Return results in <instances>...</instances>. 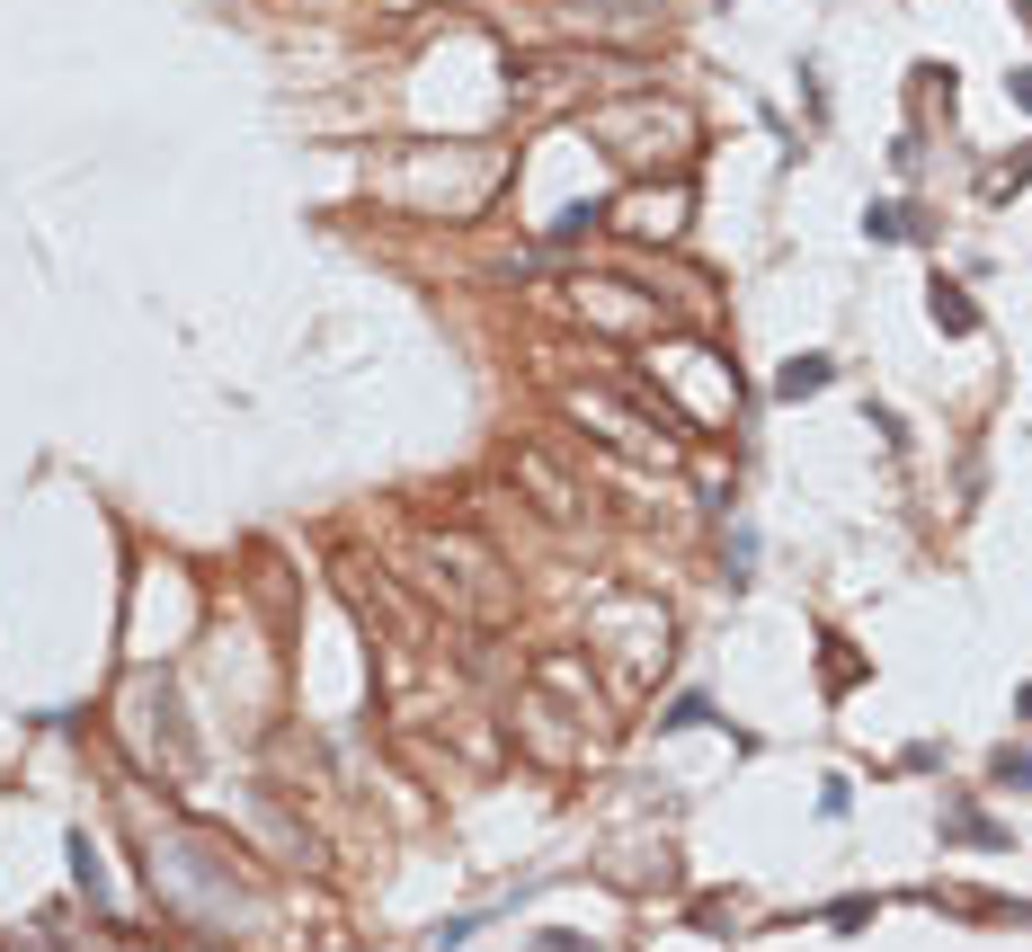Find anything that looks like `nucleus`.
Masks as SVG:
<instances>
[{"label":"nucleus","instance_id":"obj_1","mask_svg":"<svg viewBox=\"0 0 1032 952\" xmlns=\"http://www.w3.org/2000/svg\"><path fill=\"white\" fill-rule=\"evenodd\" d=\"M819 383H828V357H792L775 392H784V400H801V392H819Z\"/></svg>","mask_w":1032,"mask_h":952}]
</instances>
